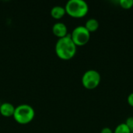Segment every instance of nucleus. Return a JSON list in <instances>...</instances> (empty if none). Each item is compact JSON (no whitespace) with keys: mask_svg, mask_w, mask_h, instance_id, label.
Listing matches in <instances>:
<instances>
[{"mask_svg":"<svg viewBox=\"0 0 133 133\" xmlns=\"http://www.w3.org/2000/svg\"><path fill=\"white\" fill-rule=\"evenodd\" d=\"M76 45L72 41L69 34L58 38L55 47V53L58 58L63 60H69L72 58L76 53Z\"/></svg>","mask_w":133,"mask_h":133,"instance_id":"f257e3e1","label":"nucleus"},{"mask_svg":"<svg viewBox=\"0 0 133 133\" xmlns=\"http://www.w3.org/2000/svg\"><path fill=\"white\" fill-rule=\"evenodd\" d=\"M65 9L66 13L74 18L84 17L89 11L88 4L84 0H69Z\"/></svg>","mask_w":133,"mask_h":133,"instance_id":"f03ea898","label":"nucleus"},{"mask_svg":"<svg viewBox=\"0 0 133 133\" xmlns=\"http://www.w3.org/2000/svg\"><path fill=\"white\" fill-rule=\"evenodd\" d=\"M35 116V111L32 106L22 104L16 107L13 114L14 119L19 124H27L30 122Z\"/></svg>","mask_w":133,"mask_h":133,"instance_id":"7ed1b4c3","label":"nucleus"},{"mask_svg":"<svg viewBox=\"0 0 133 133\" xmlns=\"http://www.w3.org/2000/svg\"><path fill=\"white\" fill-rule=\"evenodd\" d=\"M101 80V76L99 72L94 69L86 71L82 76V84L87 90L96 89Z\"/></svg>","mask_w":133,"mask_h":133,"instance_id":"20e7f679","label":"nucleus"},{"mask_svg":"<svg viewBox=\"0 0 133 133\" xmlns=\"http://www.w3.org/2000/svg\"><path fill=\"white\" fill-rule=\"evenodd\" d=\"M70 37L76 47L84 46L90 39V33L84 26H78L73 29Z\"/></svg>","mask_w":133,"mask_h":133,"instance_id":"39448f33","label":"nucleus"},{"mask_svg":"<svg viewBox=\"0 0 133 133\" xmlns=\"http://www.w3.org/2000/svg\"><path fill=\"white\" fill-rule=\"evenodd\" d=\"M53 34L58 38L64 37L68 35V28L67 26L62 22H57L54 23L52 26Z\"/></svg>","mask_w":133,"mask_h":133,"instance_id":"423d86ee","label":"nucleus"},{"mask_svg":"<svg viewBox=\"0 0 133 133\" xmlns=\"http://www.w3.org/2000/svg\"><path fill=\"white\" fill-rule=\"evenodd\" d=\"M15 108L16 107L12 104L9 102H4L0 104V113L5 117L13 116Z\"/></svg>","mask_w":133,"mask_h":133,"instance_id":"0eeeda50","label":"nucleus"},{"mask_svg":"<svg viewBox=\"0 0 133 133\" xmlns=\"http://www.w3.org/2000/svg\"><path fill=\"white\" fill-rule=\"evenodd\" d=\"M65 13H66L65 9V7H63L62 5H55L51 9V16L56 19H61L62 17H63L65 16Z\"/></svg>","mask_w":133,"mask_h":133,"instance_id":"6e6552de","label":"nucleus"},{"mask_svg":"<svg viewBox=\"0 0 133 133\" xmlns=\"http://www.w3.org/2000/svg\"><path fill=\"white\" fill-rule=\"evenodd\" d=\"M84 26L87 28V30L91 34L95 31H97L99 28V22L94 19V18H90L88 20H87Z\"/></svg>","mask_w":133,"mask_h":133,"instance_id":"1a4fd4ad","label":"nucleus"},{"mask_svg":"<svg viewBox=\"0 0 133 133\" xmlns=\"http://www.w3.org/2000/svg\"><path fill=\"white\" fill-rule=\"evenodd\" d=\"M114 133H132L129 128L125 123H121L118 125L114 130Z\"/></svg>","mask_w":133,"mask_h":133,"instance_id":"9d476101","label":"nucleus"},{"mask_svg":"<svg viewBox=\"0 0 133 133\" xmlns=\"http://www.w3.org/2000/svg\"><path fill=\"white\" fill-rule=\"evenodd\" d=\"M118 3L125 9H129L133 7V0H119Z\"/></svg>","mask_w":133,"mask_h":133,"instance_id":"9b49d317","label":"nucleus"},{"mask_svg":"<svg viewBox=\"0 0 133 133\" xmlns=\"http://www.w3.org/2000/svg\"><path fill=\"white\" fill-rule=\"evenodd\" d=\"M127 126L129 128V129L131 130V132L133 133V117H129L128 118V119L126 120V122H125Z\"/></svg>","mask_w":133,"mask_h":133,"instance_id":"f8f14e48","label":"nucleus"},{"mask_svg":"<svg viewBox=\"0 0 133 133\" xmlns=\"http://www.w3.org/2000/svg\"><path fill=\"white\" fill-rule=\"evenodd\" d=\"M127 101H128V104L133 108V93H131L129 96H128V98H127Z\"/></svg>","mask_w":133,"mask_h":133,"instance_id":"ddd939ff","label":"nucleus"},{"mask_svg":"<svg viewBox=\"0 0 133 133\" xmlns=\"http://www.w3.org/2000/svg\"><path fill=\"white\" fill-rule=\"evenodd\" d=\"M100 133H114V132L108 127H105V128H103L101 131Z\"/></svg>","mask_w":133,"mask_h":133,"instance_id":"4468645a","label":"nucleus"},{"mask_svg":"<svg viewBox=\"0 0 133 133\" xmlns=\"http://www.w3.org/2000/svg\"></svg>","mask_w":133,"mask_h":133,"instance_id":"2eb2a0df","label":"nucleus"}]
</instances>
